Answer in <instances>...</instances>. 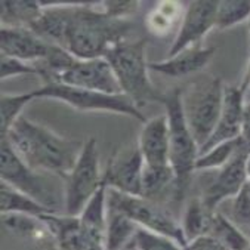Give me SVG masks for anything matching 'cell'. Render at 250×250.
<instances>
[{
	"label": "cell",
	"instance_id": "obj_1",
	"mask_svg": "<svg viewBox=\"0 0 250 250\" xmlns=\"http://www.w3.org/2000/svg\"><path fill=\"white\" fill-rule=\"evenodd\" d=\"M17 154L34 170L67 178L77 163L84 142L64 138L21 116L3 135Z\"/></svg>",
	"mask_w": 250,
	"mask_h": 250
},
{
	"label": "cell",
	"instance_id": "obj_2",
	"mask_svg": "<svg viewBox=\"0 0 250 250\" xmlns=\"http://www.w3.org/2000/svg\"><path fill=\"white\" fill-rule=\"evenodd\" d=\"M132 24L110 18L99 3H73L64 49L77 60L104 58L111 47L126 42Z\"/></svg>",
	"mask_w": 250,
	"mask_h": 250
},
{
	"label": "cell",
	"instance_id": "obj_3",
	"mask_svg": "<svg viewBox=\"0 0 250 250\" xmlns=\"http://www.w3.org/2000/svg\"><path fill=\"white\" fill-rule=\"evenodd\" d=\"M224 93L222 80L212 74H200L181 89L182 111L198 148L208 142L218 125Z\"/></svg>",
	"mask_w": 250,
	"mask_h": 250
},
{
	"label": "cell",
	"instance_id": "obj_4",
	"mask_svg": "<svg viewBox=\"0 0 250 250\" xmlns=\"http://www.w3.org/2000/svg\"><path fill=\"white\" fill-rule=\"evenodd\" d=\"M145 49L146 39L126 40L111 47L104 57L111 65L123 95L138 107L163 101V92H159L149 80V62H146Z\"/></svg>",
	"mask_w": 250,
	"mask_h": 250
},
{
	"label": "cell",
	"instance_id": "obj_5",
	"mask_svg": "<svg viewBox=\"0 0 250 250\" xmlns=\"http://www.w3.org/2000/svg\"><path fill=\"white\" fill-rule=\"evenodd\" d=\"M162 104L166 108L169 122V157L170 166L175 172V198L176 202H182L195 170L200 148L187 125L182 111L181 87H173L165 92Z\"/></svg>",
	"mask_w": 250,
	"mask_h": 250
},
{
	"label": "cell",
	"instance_id": "obj_6",
	"mask_svg": "<svg viewBox=\"0 0 250 250\" xmlns=\"http://www.w3.org/2000/svg\"><path fill=\"white\" fill-rule=\"evenodd\" d=\"M107 206L108 210L126 215L138 227L166 235L178 241L184 249L187 247V240L184 237L181 222L163 203L144 197L129 195L113 188H108Z\"/></svg>",
	"mask_w": 250,
	"mask_h": 250
},
{
	"label": "cell",
	"instance_id": "obj_7",
	"mask_svg": "<svg viewBox=\"0 0 250 250\" xmlns=\"http://www.w3.org/2000/svg\"><path fill=\"white\" fill-rule=\"evenodd\" d=\"M0 178L2 182L27 194L55 213L58 212L60 202H62L64 206V200L58 197L49 178L44 176V173L31 169L17 154L5 136H2V145H0Z\"/></svg>",
	"mask_w": 250,
	"mask_h": 250
},
{
	"label": "cell",
	"instance_id": "obj_8",
	"mask_svg": "<svg viewBox=\"0 0 250 250\" xmlns=\"http://www.w3.org/2000/svg\"><path fill=\"white\" fill-rule=\"evenodd\" d=\"M34 99L49 98L62 101L67 105L79 111H108L123 116L133 117L141 123H145L148 119L144 117L141 108L126 95H107L93 90H86L74 86H67L62 83H44L42 87L31 90Z\"/></svg>",
	"mask_w": 250,
	"mask_h": 250
},
{
	"label": "cell",
	"instance_id": "obj_9",
	"mask_svg": "<svg viewBox=\"0 0 250 250\" xmlns=\"http://www.w3.org/2000/svg\"><path fill=\"white\" fill-rule=\"evenodd\" d=\"M104 175L99 167V153L95 138L84 141L82 154L65 178L64 210L68 216H79L93 194L101 188Z\"/></svg>",
	"mask_w": 250,
	"mask_h": 250
},
{
	"label": "cell",
	"instance_id": "obj_10",
	"mask_svg": "<svg viewBox=\"0 0 250 250\" xmlns=\"http://www.w3.org/2000/svg\"><path fill=\"white\" fill-rule=\"evenodd\" d=\"M249 151L250 145L244 141L229 163L218 170H213L215 173L203 181L202 194L198 198L202 200L209 212H216L224 202L235 197L249 182L246 172V159Z\"/></svg>",
	"mask_w": 250,
	"mask_h": 250
},
{
	"label": "cell",
	"instance_id": "obj_11",
	"mask_svg": "<svg viewBox=\"0 0 250 250\" xmlns=\"http://www.w3.org/2000/svg\"><path fill=\"white\" fill-rule=\"evenodd\" d=\"M40 219L52 232L58 250H105L104 234L83 224L79 216L46 213Z\"/></svg>",
	"mask_w": 250,
	"mask_h": 250
},
{
	"label": "cell",
	"instance_id": "obj_12",
	"mask_svg": "<svg viewBox=\"0 0 250 250\" xmlns=\"http://www.w3.org/2000/svg\"><path fill=\"white\" fill-rule=\"evenodd\" d=\"M219 0H194L187 3V9L181 18L178 34L170 44L167 58L197 46L203 37L216 27V12Z\"/></svg>",
	"mask_w": 250,
	"mask_h": 250
},
{
	"label": "cell",
	"instance_id": "obj_13",
	"mask_svg": "<svg viewBox=\"0 0 250 250\" xmlns=\"http://www.w3.org/2000/svg\"><path fill=\"white\" fill-rule=\"evenodd\" d=\"M52 83H62L107 95H122L119 80L105 58L76 60V62Z\"/></svg>",
	"mask_w": 250,
	"mask_h": 250
},
{
	"label": "cell",
	"instance_id": "obj_14",
	"mask_svg": "<svg viewBox=\"0 0 250 250\" xmlns=\"http://www.w3.org/2000/svg\"><path fill=\"white\" fill-rule=\"evenodd\" d=\"M244 95L246 90L243 86H225L224 104L218 125L210 138L208 139V142L200 148V154L209 151L210 148H213L218 144L241 138L246 107Z\"/></svg>",
	"mask_w": 250,
	"mask_h": 250
},
{
	"label": "cell",
	"instance_id": "obj_15",
	"mask_svg": "<svg viewBox=\"0 0 250 250\" xmlns=\"http://www.w3.org/2000/svg\"><path fill=\"white\" fill-rule=\"evenodd\" d=\"M52 43L37 36L31 28L25 27H2L0 28V51L2 55L21 60L24 62L43 61Z\"/></svg>",
	"mask_w": 250,
	"mask_h": 250
},
{
	"label": "cell",
	"instance_id": "obj_16",
	"mask_svg": "<svg viewBox=\"0 0 250 250\" xmlns=\"http://www.w3.org/2000/svg\"><path fill=\"white\" fill-rule=\"evenodd\" d=\"M142 172L144 159L136 146L108 162L104 172V181L108 188L129 195L142 197Z\"/></svg>",
	"mask_w": 250,
	"mask_h": 250
},
{
	"label": "cell",
	"instance_id": "obj_17",
	"mask_svg": "<svg viewBox=\"0 0 250 250\" xmlns=\"http://www.w3.org/2000/svg\"><path fill=\"white\" fill-rule=\"evenodd\" d=\"M138 148L142 154L144 165L148 167L170 166V145H169V122L167 116L162 114L144 123Z\"/></svg>",
	"mask_w": 250,
	"mask_h": 250
},
{
	"label": "cell",
	"instance_id": "obj_18",
	"mask_svg": "<svg viewBox=\"0 0 250 250\" xmlns=\"http://www.w3.org/2000/svg\"><path fill=\"white\" fill-rule=\"evenodd\" d=\"M215 54V47L192 46L159 62H149V70L169 77H185L202 71Z\"/></svg>",
	"mask_w": 250,
	"mask_h": 250
},
{
	"label": "cell",
	"instance_id": "obj_19",
	"mask_svg": "<svg viewBox=\"0 0 250 250\" xmlns=\"http://www.w3.org/2000/svg\"><path fill=\"white\" fill-rule=\"evenodd\" d=\"M2 227L6 232L21 240H28L33 243H52L55 246L52 232L37 216L22 213H2Z\"/></svg>",
	"mask_w": 250,
	"mask_h": 250
},
{
	"label": "cell",
	"instance_id": "obj_20",
	"mask_svg": "<svg viewBox=\"0 0 250 250\" xmlns=\"http://www.w3.org/2000/svg\"><path fill=\"white\" fill-rule=\"evenodd\" d=\"M138 228L139 227L126 215L108 210L104 235L105 250H132V243Z\"/></svg>",
	"mask_w": 250,
	"mask_h": 250
},
{
	"label": "cell",
	"instance_id": "obj_21",
	"mask_svg": "<svg viewBox=\"0 0 250 250\" xmlns=\"http://www.w3.org/2000/svg\"><path fill=\"white\" fill-rule=\"evenodd\" d=\"M43 11L42 2L37 0H3L0 3V20L2 27H25L40 17Z\"/></svg>",
	"mask_w": 250,
	"mask_h": 250
},
{
	"label": "cell",
	"instance_id": "obj_22",
	"mask_svg": "<svg viewBox=\"0 0 250 250\" xmlns=\"http://www.w3.org/2000/svg\"><path fill=\"white\" fill-rule=\"evenodd\" d=\"M0 210L2 213H22L40 218L46 213H55L27 194L2 182L0 185Z\"/></svg>",
	"mask_w": 250,
	"mask_h": 250
},
{
	"label": "cell",
	"instance_id": "obj_23",
	"mask_svg": "<svg viewBox=\"0 0 250 250\" xmlns=\"http://www.w3.org/2000/svg\"><path fill=\"white\" fill-rule=\"evenodd\" d=\"M216 212L222 213L250 240V184L247 182L235 197L224 202Z\"/></svg>",
	"mask_w": 250,
	"mask_h": 250
},
{
	"label": "cell",
	"instance_id": "obj_24",
	"mask_svg": "<svg viewBox=\"0 0 250 250\" xmlns=\"http://www.w3.org/2000/svg\"><path fill=\"white\" fill-rule=\"evenodd\" d=\"M212 215L213 212H209L198 197L191 200L181 221V228L187 240V244L209 232Z\"/></svg>",
	"mask_w": 250,
	"mask_h": 250
},
{
	"label": "cell",
	"instance_id": "obj_25",
	"mask_svg": "<svg viewBox=\"0 0 250 250\" xmlns=\"http://www.w3.org/2000/svg\"><path fill=\"white\" fill-rule=\"evenodd\" d=\"M107 191H108V185L105 181H103L101 188L93 194V197L89 200L82 213L79 215L83 224H86L87 227H90L98 232H103L104 235H105L107 218H108Z\"/></svg>",
	"mask_w": 250,
	"mask_h": 250
},
{
	"label": "cell",
	"instance_id": "obj_26",
	"mask_svg": "<svg viewBox=\"0 0 250 250\" xmlns=\"http://www.w3.org/2000/svg\"><path fill=\"white\" fill-rule=\"evenodd\" d=\"M244 144L243 138L225 141L222 144L215 145L209 151L202 153L195 162V170H218L224 167L227 163L232 160V157L238 153V149Z\"/></svg>",
	"mask_w": 250,
	"mask_h": 250
},
{
	"label": "cell",
	"instance_id": "obj_27",
	"mask_svg": "<svg viewBox=\"0 0 250 250\" xmlns=\"http://www.w3.org/2000/svg\"><path fill=\"white\" fill-rule=\"evenodd\" d=\"M208 234L218 238L231 250H247L250 247V240L219 212H213Z\"/></svg>",
	"mask_w": 250,
	"mask_h": 250
},
{
	"label": "cell",
	"instance_id": "obj_28",
	"mask_svg": "<svg viewBox=\"0 0 250 250\" xmlns=\"http://www.w3.org/2000/svg\"><path fill=\"white\" fill-rule=\"evenodd\" d=\"M34 99L33 92L25 93H14V95H2L0 99V132L2 136L8 133V130L12 127V125L22 116L24 107Z\"/></svg>",
	"mask_w": 250,
	"mask_h": 250
},
{
	"label": "cell",
	"instance_id": "obj_29",
	"mask_svg": "<svg viewBox=\"0 0 250 250\" xmlns=\"http://www.w3.org/2000/svg\"><path fill=\"white\" fill-rule=\"evenodd\" d=\"M250 18V0H219L216 28L227 30Z\"/></svg>",
	"mask_w": 250,
	"mask_h": 250
},
{
	"label": "cell",
	"instance_id": "obj_30",
	"mask_svg": "<svg viewBox=\"0 0 250 250\" xmlns=\"http://www.w3.org/2000/svg\"><path fill=\"white\" fill-rule=\"evenodd\" d=\"M132 250H185V249L178 241L166 235L148 231L139 227L132 243Z\"/></svg>",
	"mask_w": 250,
	"mask_h": 250
},
{
	"label": "cell",
	"instance_id": "obj_31",
	"mask_svg": "<svg viewBox=\"0 0 250 250\" xmlns=\"http://www.w3.org/2000/svg\"><path fill=\"white\" fill-rule=\"evenodd\" d=\"M181 3L178 2H165L160 3V8L156 9L148 17L149 30H153L157 34H165L173 24V20L178 18V12H181Z\"/></svg>",
	"mask_w": 250,
	"mask_h": 250
},
{
	"label": "cell",
	"instance_id": "obj_32",
	"mask_svg": "<svg viewBox=\"0 0 250 250\" xmlns=\"http://www.w3.org/2000/svg\"><path fill=\"white\" fill-rule=\"evenodd\" d=\"M105 15L114 20H127L139 9V2L136 0H107L99 3Z\"/></svg>",
	"mask_w": 250,
	"mask_h": 250
},
{
	"label": "cell",
	"instance_id": "obj_33",
	"mask_svg": "<svg viewBox=\"0 0 250 250\" xmlns=\"http://www.w3.org/2000/svg\"><path fill=\"white\" fill-rule=\"evenodd\" d=\"M22 74H37L39 76V71L34 64H28L21 60L2 55V58H0V79L5 80V79L22 76Z\"/></svg>",
	"mask_w": 250,
	"mask_h": 250
},
{
	"label": "cell",
	"instance_id": "obj_34",
	"mask_svg": "<svg viewBox=\"0 0 250 250\" xmlns=\"http://www.w3.org/2000/svg\"><path fill=\"white\" fill-rule=\"evenodd\" d=\"M185 250H231L225 244H222L218 238L206 234L198 237L192 241H189L185 247Z\"/></svg>",
	"mask_w": 250,
	"mask_h": 250
},
{
	"label": "cell",
	"instance_id": "obj_35",
	"mask_svg": "<svg viewBox=\"0 0 250 250\" xmlns=\"http://www.w3.org/2000/svg\"><path fill=\"white\" fill-rule=\"evenodd\" d=\"M241 138L250 145V104H246L244 107V123H243Z\"/></svg>",
	"mask_w": 250,
	"mask_h": 250
},
{
	"label": "cell",
	"instance_id": "obj_36",
	"mask_svg": "<svg viewBox=\"0 0 250 250\" xmlns=\"http://www.w3.org/2000/svg\"><path fill=\"white\" fill-rule=\"evenodd\" d=\"M241 86L244 87V90H247L250 87V62H249V67H247V71H246V76H244Z\"/></svg>",
	"mask_w": 250,
	"mask_h": 250
},
{
	"label": "cell",
	"instance_id": "obj_37",
	"mask_svg": "<svg viewBox=\"0 0 250 250\" xmlns=\"http://www.w3.org/2000/svg\"><path fill=\"white\" fill-rule=\"evenodd\" d=\"M246 172H247V178H249V182H250V151H249L247 159H246Z\"/></svg>",
	"mask_w": 250,
	"mask_h": 250
},
{
	"label": "cell",
	"instance_id": "obj_38",
	"mask_svg": "<svg viewBox=\"0 0 250 250\" xmlns=\"http://www.w3.org/2000/svg\"><path fill=\"white\" fill-rule=\"evenodd\" d=\"M247 28H249V33H250V18L247 20Z\"/></svg>",
	"mask_w": 250,
	"mask_h": 250
},
{
	"label": "cell",
	"instance_id": "obj_39",
	"mask_svg": "<svg viewBox=\"0 0 250 250\" xmlns=\"http://www.w3.org/2000/svg\"><path fill=\"white\" fill-rule=\"evenodd\" d=\"M247 250H250V247H249V249H247Z\"/></svg>",
	"mask_w": 250,
	"mask_h": 250
},
{
	"label": "cell",
	"instance_id": "obj_40",
	"mask_svg": "<svg viewBox=\"0 0 250 250\" xmlns=\"http://www.w3.org/2000/svg\"><path fill=\"white\" fill-rule=\"evenodd\" d=\"M249 184H250V182H249Z\"/></svg>",
	"mask_w": 250,
	"mask_h": 250
}]
</instances>
